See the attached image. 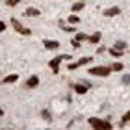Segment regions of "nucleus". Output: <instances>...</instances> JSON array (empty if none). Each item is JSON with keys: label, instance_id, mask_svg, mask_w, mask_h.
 <instances>
[{"label": "nucleus", "instance_id": "obj_23", "mask_svg": "<svg viewBox=\"0 0 130 130\" xmlns=\"http://www.w3.org/2000/svg\"><path fill=\"white\" fill-rule=\"evenodd\" d=\"M71 45H73V48H80V41H76V39L71 41Z\"/></svg>", "mask_w": 130, "mask_h": 130}, {"label": "nucleus", "instance_id": "obj_4", "mask_svg": "<svg viewBox=\"0 0 130 130\" xmlns=\"http://www.w3.org/2000/svg\"><path fill=\"white\" fill-rule=\"evenodd\" d=\"M91 60H93V58H89V56H86V58H80L78 61H71V63L67 65V69H69V71H74V69L82 67V65H87V63H91Z\"/></svg>", "mask_w": 130, "mask_h": 130}, {"label": "nucleus", "instance_id": "obj_6", "mask_svg": "<svg viewBox=\"0 0 130 130\" xmlns=\"http://www.w3.org/2000/svg\"><path fill=\"white\" fill-rule=\"evenodd\" d=\"M102 13H104V17H115V15H119V13H121V8H119V6H113V8H106Z\"/></svg>", "mask_w": 130, "mask_h": 130}, {"label": "nucleus", "instance_id": "obj_7", "mask_svg": "<svg viewBox=\"0 0 130 130\" xmlns=\"http://www.w3.org/2000/svg\"><path fill=\"white\" fill-rule=\"evenodd\" d=\"M73 89H74V93H78V95H86L87 89H89V86H87L86 82H84V84H74Z\"/></svg>", "mask_w": 130, "mask_h": 130}, {"label": "nucleus", "instance_id": "obj_13", "mask_svg": "<svg viewBox=\"0 0 130 130\" xmlns=\"http://www.w3.org/2000/svg\"><path fill=\"white\" fill-rule=\"evenodd\" d=\"M123 54H125V50H117L115 46L110 48V56H113V58H123Z\"/></svg>", "mask_w": 130, "mask_h": 130}, {"label": "nucleus", "instance_id": "obj_9", "mask_svg": "<svg viewBox=\"0 0 130 130\" xmlns=\"http://www.w3.org/2000/svg\"><path fill=\"white\" fill-rule=\"evenodd\" d=\"M37 86H39V78H37V76L34 74V76H30V78L26 80V86H24V87H28V89H32V87H37Z\"/></svg>", "mask_w": 130, "mask_h": 130}, {"label": "nucleus", "instance_id": "obj_22", "mask_svg": "<svg viewBox=\"0 0 130 130\" xmlns=\"http://www.w3.org/2000/svg\"><path fill=\"white\" fill-rule=\"evenodd\" d=\"M43 117H45V119L48 121V123L52 121V117H50V113H48V111H46V110H43Z\"/></svg>", "mask_w": 130, "mask_h": 130}, {"label": "nucleus", "instance_id": "obj_11", "mask_svg": "<svg viewBox=\"0 0 130 130\" xmlns=\"http://www.w3.org/2000/svg\"><path fill=\"white\" fill-rule=\"evenodd\" d=\"M19 80V74H8L2 78V84H13V82Z\"/></svg>", "mask_w": 130, "mask_h": 130}, {"label": "nucleus", "instance_id": "obj_5", "mask_svg": "<svg viewBox=\"0 0 130 130\" xmlns=\"http://www.w3.org/2000/svg\"><path fill=\"white\" fill-rule=\"evenodd\" d=\"M11 24H13L15 32H19L21 35H30V34H32V30H30V28H24V26H22V24H21L19 21L15 19V17H13V19H11Z\"/></svg>", "mask_w": 130, "mask_h": 130}, {"label": "nucleus", "instance_id": "obj_19", "mask_svg": "<svg viewBox=\"0 0 130 130\" xmlns=\"http://www.w3.org/2000/svg\"><path fill=\"white\" fill-rule=\"evenodd\" d=\"M87 37H89V35H86V34H82V32H78V34L74 35V39L80 41V43H82V41H87Z\"/></svg>", "mask_w": 130, "mask_h": 130}, {"label": "nucleus", "instance_id": "obj_24", "mask_svg": "<svg viewBox=\"0 0 130 130\" xmlns=\"http://www.w3.org/2000/svg\"><path fill=\"white\" fill-rule=\"evenodd\" d=\"M19 2H21V0H6V4H8V6H17Z\"/></svg>", "mask_w": 130, "mask_h": 130}, {"label": "nucleus", "instance_id": "obj_2", "mask_svg": "<svg viewBox=\"0 0 130 130\" xmlns=\"http://www.w3.org/2000/svg\"><path fill=\"white\" fill-rule=\"evenodd\" d=\"M87 73L93 74V76H108L111 73V67L110 65H97V67H89Z\"/></svg>", "mask_w": 130, "mask_h": 130}, {"label": "nucleus", "instance_id": "obj_21", "mask_svg": "<svg viewBox=\"0 0 130 130\" xmlns=\"http://www.w3.org/2000/svg\"><path fill=\"white\" fill-rule=\"evenodd\" d=\"M121 82H123V86H128V84H130V74H123Z\"/></svg>", "mask_w": 130, "mask_h": 130}, {"label": "nucleus", "instance_id": "obj_15", "mask_svg": "<svg viewBox=\"0 0 130 130\" xmlns=\"http://www.w3.org/2000/svg\"><path fill=\"white\" fill-rule=\"evenodd\" d=\"M130 123V111H126L125 115H123V119H121V123H119V126H126Z\"/></svg>", "mask_w": 130, "mask_h": 130}, {"label": "nucleus", "instance_id": "obj_18", "mask_svg": "<svg viewBox=\"0 0 130 130\" xmlns=\"http://www.w3.org/2000/svg\"><path fill=\"white\" fill-rule=\"evenodd\" d=\"M115 48L117 50H126V43H125V41H115Z\"/></svg>", "mask_w": 130, "mask_h": 130}, {"label": "nucleus", "instance_id": "obj_8", "mask_svg": "<svg viewBox=\"0 0 130 130\" xmlns=\"http://www.w3.org/2000/svg\"><path fill=\"white\" fill-rule=\"evenodd\" d=\"M43 45H45V48H48V50H56V48H60V43L54 39H45L43 41Z\"/></svg>", "mask_w": 130, "mask_h": 130}, {"label": "nucleus", "instance_id": "obj_14", "mask_svg": "<svg viewBox=\"0 0 130 130\" xmlns=\"http://www.w3.org/2000/svg\"><path fill=\"white\" fill-rule=\"evenodd\" d=\"M84 2H82V0H80V2H74L73 4V11H74V13H78V11H82V9H84Z\"/></svg>", "mask_w": 130, "mask_h": 130}, {"label": "nucleus", "instance_id": "obj_20", "mask_svg": "<svg viewBox=\"0 0 130 130\" xmlns=\"http://www.w3.org/2000/svg\"><path fill=\"white\" fill-rule=\"evenodd\" d=\"M67 21H69V24H78V22H80V17H78V15H71Z\"/></svg>", "mask_w": 130, "mask_h": 130}, {"label": "nucleus", "instance_id": "obj_16", "mask_svg": "<svg viewBox=\"0 0 130 130\" xmlns=\"http://www.w3.org/2000/svg\"><path fill=\"white\" fill-rule=\"evenodd\" d=\"M110 67H111V71H123V69H125V65H123L121 61H115V63H111Z\"/></svg>", "mask_w": 130, "mask_h": 130}, {"label": "nucleus", "instance_id": "obj_1", "mask_svg": "<svg viewBox=\"0 0 130 130\" xmlns=\"http://www.w3.org/2000/svg\"><path fill=\"white\" fill-rule=\"evenodd\" d=\"M87 123H89L91 128H97V130H110V128H113V125H111L110 121L100 119V117H89Z\"/></svg>", "mask_w": 130, "mask_h": 130}, {"label": "nucleus", "instance_id": "obj_12", "mask_svg": "<svg viewBox=\"0 0 130 130\" xmlns=\"http://www.w3.org/2000/svg\"><path fill=\"white\" fill-rule=\"evenodd\" d=\"M24 15H26V17H37V15H41V11L35 9V8H26Z\"/></svg>", "mask_w": 130, "mask_h": 130}, {"label": "nucleus", "instance_id": "obj_10", "mask_svg": "<svg viewBox=\"0 0 130 130\" xmlns=\"http://www.w3.org/2000/svg\"><path fill=\"white\" fill-rule=\"evenodd\" d=\"M100 37H102V34H100V32H95V34H91L89 37H87V41H89L91 45H97V43H100Z\"/></svg>", "mask_w": 130, "mask_h": 130}, {"label": "nucleus", "instance_id": "obj_3", "mask_svg": "<svg viewBox=\"0 0 130 130\" xmlns=\"http://www.w3.org/2000/svg\"><path fill=\"white\" fill-rule=\"evenodd\" d=\"M63 60H71V56L69 54H61V56H56V58H52V60H50L48 65H50V69H52V73H54V74L60 73V63Z\"/></svg>", "mask_w": 130, "mask_h": 130}, {"label": "nucleus", "instance_id": "obj_25", "mask_svg": "<svg viewBox=\"0 0 130 130\" xmlns=\"http://www.w3.org/2000/svg\"><path fill=\"white\" fill-rule=\"evenodd\" d=\"M4 30H6V24H4L2 21H0V32H4Z\"/></svg>", "mask_w": 130, "mask_h": 130}, {"label": "nucleus", "instance_id": "obj_26", "mask_svg": "<svg viewBox=\"0 0 130 130\" xmlns=\"http://www.w3.org/2000/svg\"><path fill=\"white\" fill-rule=\"evenodd\" d=\"M2 115H4V110H2V108H0V117H2Z\"/></svg>", "mask_w": 130, "mask_h": 130}, {"label": "nucleus", "instance_id": "obj_17", "mask_svg": "<svg viewBox=\"0 0 130 130\" xmlns=\"http://www.w3.org/2000/svg\"><path fill=\"white\" fill-rule=\"evenodd\" d=\"M60 26L63 28L65 32H74V30H76V28H74V24H71V26H67V24H65L63 21H60Z\"/></svg>", "mask_w": 130, "mask_h": 130}]
</instances>
